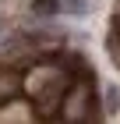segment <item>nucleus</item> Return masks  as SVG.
I'll return each instance as SVG.
<instances>
[{
    "label": "nucleus",
    "instance_id": "nucleus-1",
    "mask_svg": "<svg viewBox=\"0 0 120 124\" xmlns=\"http://www.w3.org/2000/svg\"><path fill=\"white\" fill-rule=\"evenodd\" d=\"M60 117L64 121H99L102 117V103H99V78H78L71 82L64 96V106H60Z\"/></svg>",
    "mask_w": 120,
    "mask_h": 124
},
{
    "label": "nucleus",
    "instance_id": "nucleus-2",
    "mask_svg": "<svg viewBox=\"0 0 120 124\" xmlns=\"http://www.w3.org/2000/svg\"><path fill=\"white\" fill-rule=\"evenodd\" d=\"M67 89H71V75H60L53 85L39 89L35 96H28V99L35 103V117H39V121H53V117H60V106H64Z\"/></svg>",
    "mask_w": 120,
    "mask_h": 124
},
{
    "label": "nucleus",
    "instance_id": "nucleus-3",
    "mask_svg": "<svg viewBox=\"0 0 120 124\" xmlns=\"http://www.w3.org/2000/svg\"><path fill=\"white\" fill-rule=\"evenodd\" d=\"M0 121H39L35 117V103H32L25 92L11 96V99L0 103Z\"/></svg>",
    "mask_w": 120,
    "mask_h": 124
},
{
    "label": "nucleus",
    "instance_id": "nucleus-4",
    "mask_svg": "<svg viewBox=\"0 0 120 124\" xmlns=\"http://www.w3.org/2000/svg\"><path fill=\"white\" fill-rule=\"evenodd\" d=\"M18 92H25V71L14 64H0V103Z\"/></svg>",
    "mask_w": 120,
    "mask_h": 124
},
{
    "label": "nucleus",
    "instance_id": "nucleus-5",
    "mask_svg": "<svg viewBox=\"0 0 120 124\" xmlns=\"http://www.w3.org/2000/svg\"><path fill=\"white\" fill-rule=\"evenodd\" d=\"M102 117H120V85H102Z\"/></svg>",
    "mask_w": 120,
    "mask_h": 124
},
{
    "label": "nucleus",
    "instance_id": "nucleus-6",
    "mask_svg": "<svg viewBox=\"0 0 120 124\" xmlns=\"http://www.w3.org/2000/svg\"><path fill=\"white\" fill-rule=\"evenodd\" d=\"M28 11H32V18H39V21L56 18V14H60V0H28Z\"/></svg>",
    "mask_w": 120,
    "mask_h": 124
},
{
    "label": "nucleus",
    "instance_id": "nucleus-7",
    "mask_svg": "<svg viewBox=\"0 0 120 124\" xmlns=\"http://www.w3.org/2000/svg\"><path fill=\"white\" fill-rule=\"evenodd\" d=\"M88 0H60V14H67V18H85L88 14Z\"/></svg>",
    "mask_w": 120,
    "mask_h": 124
},
{
    "label": "nucleus",
    "instance_id": "nucleus-8",
    "mask_svg": "<svg viewBox=\"0 0 120 124\" xmlns=\"http://www.w3.org/2000/svg\"><path fill=\"white\" fill-rule=\"evenodd\" d=\"M0 36H4V18H0Z\"/></svg>",
    "mask_w": 120,
    "mask_h": 124
}]
</instances>
